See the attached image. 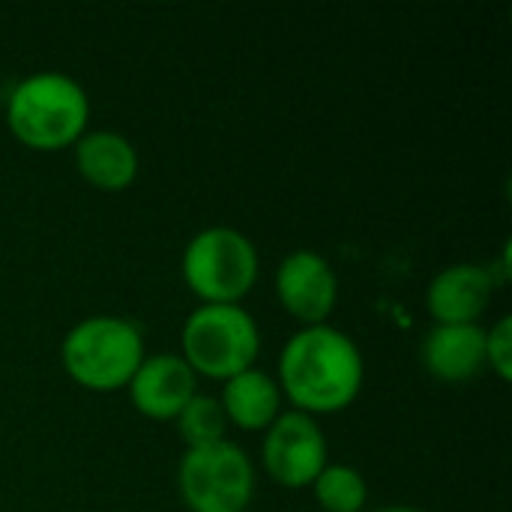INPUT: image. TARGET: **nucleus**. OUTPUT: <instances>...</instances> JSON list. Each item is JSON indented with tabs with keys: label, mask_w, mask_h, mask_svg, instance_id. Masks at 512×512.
<instances>
[{
	"label": "nucleus",
	"mask_w": 512,
	"mask_h": 512,
	"mask_svg": "<svg viewBox=\"0 0 512 512\" xmlns=\"http://www.w3.org/2000/svg\"><path fill=\"white\" fill-rule=\"evenodd\" d=\"M363 378L366 360L357 342L330 324L303 327L279 354L276 384L294 411L309 417L345 411L360 396Z\"/></svg>",
	"instance_id": "obj_1"
},
{
	"label": "nucleus",
	"mask_w": 512,
	"mask_h": 512,
	"mask_svg": "<svg viewBox=\"0 0 512 512\" xmlns=\"http://www.w3.org/2000/svg\"><path fill=\"white\" fill-rule=\"evenodd\" d=\"M87 120V90L66 72H33L21 78L6 99L9 132L30 150L54 153L75 147V141L87 132Z\"/></svg>",
	"instance_id": "obj_2"
},
{
	"label": "nucleus",
	"mask_w": 512,
	"mask_h": 512,
	"mask_svg": "<svg viewBox=\"0 0 512 512\" xmlns=\"http://www.w3.org/2000/svg\"><path fill=\"white\" fill-rule=\"evenodd\" d=\"M144 357V333L135 321L120 315H90L60 342V363L66 375L93 393L129 387Z\"/></svg>",
	"instance_id": "obj_3"
},
{
	"label": "nucleus",
	"mask_w": 512,
	"mask_h": 512,
	"mask_svg": "<svg viewBox=\"0 0 512 512\" xmlns=\"http://www.w3.org/2000/svg\"><path fill=\"white\" fill-rule=\"evenodd\" d=\"M183 282L201 306H240L252 294L261 258L255 243L228 225L198 231L183 249Z\"/></svg>",
	"instance_id": "obj_4"
},
{
	"label": "nucleus",
	"mask_w": 512,
	"mask_h": 512,
	"mask_svg": "<svg viewBox=\"0 0 512 512\" xmlns=\"http://www.w3.org/2000/svg\"><path fill=\"white\" fill-rule=\"evenodd\" d=\"M180 348L195 375L225 384L255 366L261 333L243 306H198L183 324Z\"/></svg>",
	"instance_id": "obj_5"
},
{
	"label": "nucleus",
	"mask_w": 512,
	"mask_h": 512,
	"mask_svg": "<svg viewBox=\"0 0 512 512\" xmlns=\"http://www.w3.org/2000/svg\"><path fill=\"white\" fill-rule=\"evenodd\" d=\"M177 489L192 512H246L255 495V468L231 441L195 447L177 465Z\"/></svg>",
	"instance_id": "obj_6"
},
{
	"label": "nucleus",
	"mask_w": 512,
	"mask_h": 512,
	"mask_svg": "<svg viewBox=\"0 0 512 512\" xmlns=\"http://www.w3.org/2000/svg\"><path fill=\"white\" fill-rule=\"evenodd\" d=\"M264 471L285 489H309L330 465L327 438L315 417L303 411H282L267 429L261 444Z\"/></svg>",
	"instance_id": "obj_7"
},
{
	"label": "nucleus",
	"mask_w": 512,
	"mask_h": 512,
	"mask_svg": "<svg viewBox=\"0 0 512 512\" xmlns=\"http://www.w3.org/2000/svg\"><path fill=\"white\" fill-rule=\"evenodd\" d=\"M276 297L303 327L327 324L339 303V276L330 261L312 249L288 252L276 267Z\"/></svg>",
	"instance_id": "obj_8"
},
{
	"label": "nucleus",
	"mask_w": 512,
	"mask_h": 512,
	"mask_svg": "<svg viewBox=\"0 0 512 512\" xmlns=\"http://www.w3.org/2000/svg\"><path fill=\"white\" fill-rule=\"evenodd\" d=\"M198 393V375L180 354H147L129 381V399L147 420H177V414Z\"/></svg>",
	"instance_id": "obj_9"
},
{
	"label": "nucleus",
	"mask_w": 512,
	"mask_h": 512,
	"mask_svg": "<svg viewBox=\"0 0 512 512\" xmlns=\"http://www.w3.org/2000/svg\"><path fill=\"white\" fill-rule=\"evenodd\" d=\"M495 294L492 267L450 264L432 276L426 288V309L435 324H480Z\"/></svg>",
	"instance_id": "obj_10"
},
{
	"label": "nucleus",
	"mask_w": 512,
	"mask_h": 512,
	"mask_svg": "<svg viewBox=\"0 0 512 512\" xmlns=\"http://www.w3.org/2000/svg\"><path fill=\"white\" fill-rule=\"evenodd\" d=\"M423 363L444 384H465L486 366V327L435 324L423 342Z\"/></svg>",
	"instance_id": "obj_11"
},
{
	"label": "nucleus",
	"mask_w": 512,
	"mask_h": 512,
	"mask_svg": "<svg viewBox=\"0 0 512 512\" xmlns=\"http://www.w3.org/2000/svg\"><path fill=\"white\" fill-rule=\"evenodd\" d=\"M75 165L78 174L102 192H120L132 186L141 168L135 144L111 129L84 132L75 141Z\"/></svg>",
	"instance_id": "obj_12"
},
{
	"label": "nucleus",
	"mask_w": 512,
	"mask_h": 512,
	"mask_svg": "<svg viewBox=\"0 0 512 512\" xmlns=\"http://www.w3.org/2000/svg\"><path fill=\"white\" fill-rule=\"evenodd\" d=\"M219 405L231 426L246 432H264L282 414V390L273 375L252 366L222 384Z\"/></svg>",
	"instance_id": "obj_13"
},
{
	"label": "nucleus",
	"mask_w": 512,
	"mask_h": 512,
	"mask_svg": "<svg viewBox=\"0 0 512 512\" xmlns=\"http://www.w3.org/2000/svg\"><path fill=\"white\" fill-rule=\"evenodd\" d=\"M309 489L327 512H363L369 504V483L351 465H327Z\"/></svg>",
	"instance_id": "obj_14"
},
{
	"label": "nucleus",
	"mask_w": 512,
	"mask_h": 512,
	"mask_svg": "<svg viewBox=\"0 0 512 512\" xmlns=\"http://www.w3.org/2000/svg\"><path fill=\"white\" fill-rule=\"evenodd\" d=\"M174 423H177V429H180V438L186 441V450L210 447V444L228 441V438H225L228 420H225V411H222V405H219L216 396L195 393V396L189 399V405L177 414Z\"/></svg>",
	"instance_id": "obj_15"
},
{
	"label": "nucleus",
	"mask_w": 512,
	"mask_h": 512,
	"mask_svg": "<svg viewBox=\"0 0 512 512\" xmlns=\"http://www.w3.org/2000/svg\"><path fill=\"white\" fill-rule=\"evenodd\" d=\"M486 366L501 378H512V318L504 315L486 330Z\"/></svg>",
	"instance_id": "obj_16"
},
{
	"label": "nucleus",
	"mask_w": 512,
	"mask_h": 512,
	"mask_svg": "<svg viewBox=\"0 0 512 512\" xmlns=\"http://www.w3.org/2000/svg\"><path fill=\"white\" fill-rule=\"evenodd\" d=\"M378 512H426V510H417V507H387V510H378Z\"/></svg>",
	"instance_id": "obj_17"
}]
</instances>
